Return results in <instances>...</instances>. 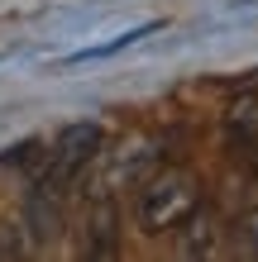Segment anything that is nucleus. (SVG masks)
Segmentation results:
<instances>
[{"mask_svg":"<svg viewBox=\"0 0 258 262\" xmlns=\"http://www.w3.org/2000/svg\"><path fill=\"white\" fill-rule=\"evenodd\" d=\"M201 210V181L187 167H153L134 186V224L144 234H177Z\"/></svg>","mask_w":258,"mask_h":262,"instance_id":"f257e3e1","label":"nucleus"},{"mask_svg":"<svg viewBox=\"0 0 258 262\" xmlns=\"http://www.w3.org/2000/svg\"><path fill=\"white\" fill-rule=\"evenodd\" d=\"M101 148H105V129L96 119H72L67 129H57L48 158L38 167V177L57 181V186H72V177H82L86 167L101 158Z\"/></svg>","mask_w":258,"mask_h":262,"instance_id":"f03ea898","label":"nucleus"},{"mask_svg":"<svg viewBox=\"0 0 258 262\" xmlns=\"http://www.w3.org/2000/svg\"><path fill=\"white\" fill-rule=\"evenodd\" d=\"M67 186H57V181L48 177H38L34 186H29L24 195V238H34V243H48L63 234V214H67Z\"/></svg>","mask_w":258,"mask_h":262,"instance_id":"7ed1b4c3","label":"nucleus"},{"mask_svg":"<svg viewBox=\"0 0 258 262\" xmlns=\"http://www.w3.org/2000/svg\"><path fill=\"white\" fill-rule=\"evenodd\" d=\"M82 238H86V257H115L120 253V210H115V195L110 191H91L86 200V224H82Z\"/></svg>","mask_w":258,"mask_h":262,"instance_id":"20e7f679","label":"nucleus"},{"mask_svg":"<svg viewBox=\"0 0 258 262\" xmlns=\"http://www.w3.org/2000/svg\"><path fill=\"white\" fill-rule=\"evenodd\" d=\"M153 162H158V143H148V138H129V143L110 158V172H105L101 191H115V186H139V181L153 172Z\"/></svg>","mask_w":258,"mask_h":262,"instance_id":"39448f33","label":"nucleus"},{"mask_svg":"<svg viewBox=\"0 0 258 262\" xmlns=\"http://www.w3.org/2000/svg\"><path fill=\"white\" fill-rule=\"evenodd\" d=\"M215 248H220V224H215V214L201 205L187 224H182V253L187 257H210Z\"/></svg>","mask_w":258,"mask_h":262,"instance_id":"423d86ee","label":"nucleus"},{"mask_svg":"<svg viewBox=\"0 0 258 262\" xmlns=\"http://www.w3.org/2000/svg\"><path fill=\"white\" fill-rule=\"evenodd\" d=\"M158 24H139V29H129V34H120V38H110V43H101V48H82V53H72L67 62H96V57H115V53H125L134 38H144V34H153Z\"/></svg>","mask_w":258,"mask_h":262,"instance_id":"0eeeda50","label":"nucleus"},{"mask_svg":"<svg viewBox=\"0 0 258 262\" xmlns=\"http://www.w3.org/2000/svg\"><path fill=\"white\" fill-rule=\"evenodd\" d=\"M230 234H234V248H239V253L258 257V200H253V205L234 220V229H230Z\"/></svg>","mask_w":258,"mask_h":262,"instance_id":"6e6552de","label":"nucleus"},{"mask_svg":"<svg viewBox=\"0 0 258 262\" xmlns=\"http://www.w3.org/2000/svg\"><path fill=\"white\" fill-rule=\"evenodd\" d=\"M24 243H19V229H5L0 224V257H19Z\"/></svg>","mask_w":258,"mask_h":262,"instance_id":"1a4fd4ad","label":"nucleus"},{"mask_svg":"<svg viewBox=\"0 0 258 262\" xmlns=\"http://www.w3.org/2000/svg\"><path fill=\"white\" fill-rule=\"evenodd\" d=\"M29 152H38V143H14V148L0 152V162H5V167H19V162H29Z\"/></svg>","mask_w":258,"mask_h":262,"instance_id":"9d476101","label":"nucleus"}]
</instances>
